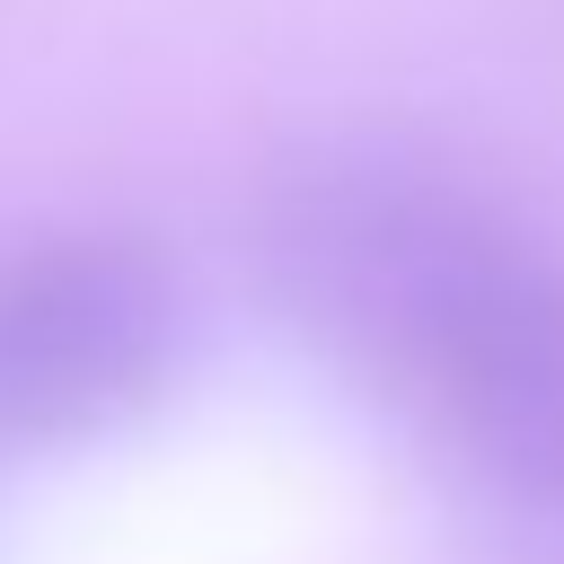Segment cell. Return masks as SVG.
Instances as JSON below:
<instances>
[{
  "mask_svg": "<svg viewBox=\"0 0 564 564\" xmlns=\"http://www.w3.org/2000/svg\"><path fill=\"white\" fill-rule=\"evenodd\" d=\"M520 220L397 141H326L264 185L256 256L282 317L361 388L414 397L458 300L502 264Z\"/></svg>",
  "mask_w": 564,
  "mask_h": 564,
  "instance_id": "1",
  "label": "cell"
},
{
  "mask_svg": "<svg viewBox=\"0 0 564 564\" xmlns=\"http://www.w3.org/2000/svg\"><path fill=\"white\" fill-rule=\"evenodd\" d=\"M185 361V273L141 229H62L0 256V449L123 432Z\"/></svg>",
  "mask_w": 564,
  "mask_h": 564,
  "instance_id": "2",
  "label": "cell"
},
{
  "mask_svg": "<svg viewBox=\"0 0 564 564\" xmlns=\"http://www.w3.org/2000/svg\"><path fill=\"white\" fill-rule=\"evenodd\" d=\"M405 405L432 414L494 494L564 511V256L520 229L441 326Z\"/></svg>",
  "mask_w": 564,
  "mask_h": 564,
  "instance_id": "3",
  "label": "cell"
}]
</instances>
